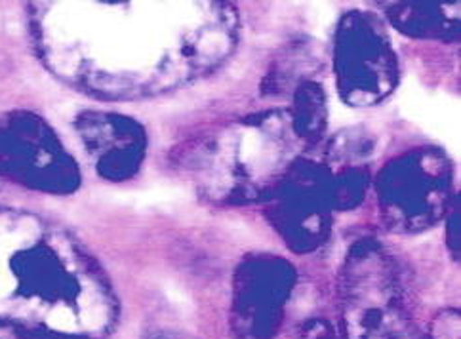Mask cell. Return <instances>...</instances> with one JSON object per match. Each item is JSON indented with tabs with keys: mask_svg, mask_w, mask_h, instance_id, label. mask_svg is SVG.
<instances>
[{
	"mask_svg": "<svg viewBox=\"0 0 461 339\" xmlns=\"http://www.w3.org/2000/svg\"><path fill=\"white\" fill-rule=\"evenodd\" d=\"M78 4L61 6L58 20L61 29H73L75 35H61V40L75 39V46L48 50L56 59L77 54L63 63L61 71H73L78 83L90 86L155 88L179 83L196 66H208L220 58L229 40L227 18L189 20L185 4L176 20L168 15L176 4Z\"/></svg>",
	"mask_w": 461,
	"mask_h": 339,
	"instance_id": "6da1fadb",
	"label": "cell"
},
{
	"mask_svg": "<svg viewBox=\"0 0 461 339\" xmlns=\"http://www.w3.org/2000/svg\"><path fill=\"white\" fill-rule=\"evenodd\" d=\"M0 322L95 339L113 326L114 299L100 267L68 231L0 210Z\"/></svg>",
	"mask_w": 461,
	"mask_h": 339,
	"instance_id": "7a4b0ae2",
	"label": "cell"
},
{
	"mask_svg": "<svg viewBox=\"0 0 461 339\" xmlns=\"http://www.w3.org/2000/svg\"><path fill=\"white\" fill-rule=\"evenodd\" d=\"M345 339H423L411 325L385 255L362 248L343 272Z\"/></svg>",
	"mask_w": 461,
	"mask_h": 339,
	"instance_id": "3957f363",
	"label": "cell"
},
{
	"mask_svg": "<svg viewBox=\"0 0 461 339\" xmlns=\"http://www.w3.org/2000/svg\"><path fill=\"white\" fill-rule=\"evenodd\" d=\"M385 172L380 195L384 192L387 218L394 225L416 229L437 219L448 191V174L440 155H408L399 163L394 160Z\"/></svg>",
	"mask_w": 461,
	"mask_h": 339,
	"instance_id": "277c9868",
	"label": "cell"
},
{
	"mask_svg": "<svg viewBox=\"0 0 461 339\" xmlns=\"http://www.w3.org/2000/svg\"><path fill=\"white\" fill-rule=\"evenodd\" d=\"M339 40V76L348 85L349 100L374 102L384 98L393 83L391 52L384 33H375L370 22L351 20Z\"/></svg>",
	"mask_w": 461,
	"mask_h": 339,
	"instance_id": "5b68a950",
	"label": "cell"
},
{
	"mask_svg": "<svg viewBox=\"0 0 461 339\" xmlns=\"http://www.w3.org/2000/svg\"><path fill=\"white\" fill-rule=\"evenodd\" d=\"M0 339H69V337L35 332V330H27L22 326L8 325V322H0Z\"/></svg>",
	"mask_w": 461,
	"mask_h": 339,
	"instance_id": "8992f818",
	"label": "cell"
},
{
	"mask_svg": "<svg viewBox=\"0 0 461 339\" xmlns=\"http://www.w3.org/2000/svg\"><path fill=\"white\" fill-rule=\"evenodd\" d=\"M149 339H193L189 335H184V334H174V332H164V334H157Z\"/></svg>",
	"mask_w": 461,
	"mask_h": 339,
	"instance_id": "52a82bcc",
	"label": "cell"
}]
</instances>
